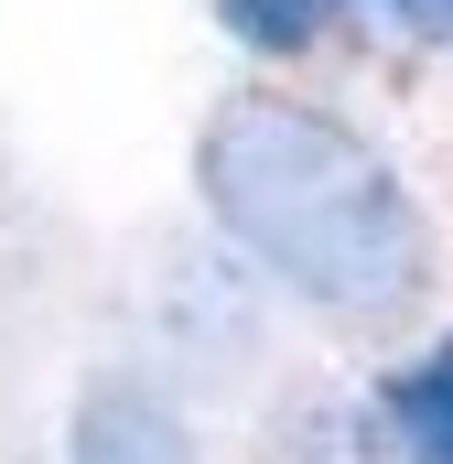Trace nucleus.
<instances>
[{
	"label": "nucleus",
	"instance_id": "f257e3e1",
	"mask_svg": "<svg viewBox=\"0 0 453 464\" xmlns=\"http://www.w3.org/2000/svg\"><path fill=\"white\" fill-rule=\"evenodd\" d=\"M195 195L248 270L335 324H400L443 270L432 206L400 184V162L356 119L281 87H237L195 130Z\"/></svg>",
	"mask_w": 453,
	"mask_h": 464
},
{
	"label": "nucleus",
	"instance_id": "f03ea898",
	"mask_svg": "<svg viewBox=\"0 0 453 464\" xmlns=\"http://www.w3.org/2000/svg\"><path fill=\"white\" fill-rule=\"evenodd\" d=\"M65 464H206V443L173 389H151L140 367H98L65 411Z\"/></svg>",
	"mask_w": 453,
	"mask_h": 464
},
{
	"label": "nucleus",
	"instance_id": "7ed1b4c3",
	"mask_svg": "<svg viewBox=\"0 0 453 464\" xmlns=\"http://www.w3.org/2000/svg\"><path fill=\"white\" fill-rule=\"evenodd\" d=\"M378 432L400 464H453V335L378 378Z\"/></svg>",
	"mask_w": 453,
	"mask_h": 464
},
{
	"label": "nucleus",
	"instance_id": "20e7f679",
	"mask_svg": "<svg viewBox=\"0 0 453 464\" xmlns=\"http://www.w3.org/2000/svg\"><path fill=\"white\" fill-rule=\"evenodd\" d=\"M217 22H226V44H248V54L281 65V54H313L335 11L324 0H217Z\"/></svg>",
	"mask_w": 453,
	"mask_h": 464
},
{
	"label": "nucleus",
	"instance_id": "39448f33",
	"mask_svg": "<svg viewBox=\"0 0 453 464\" xmlns=\"http://www.w3.org/2000/svg\"><path fill=\"white\" fill-rule=\"evenodd\" d=\"M324 11H367V22H410L421 33V0H324Z\"/></svg>",
	"mask_w": 453,
	"mask_h": 464
},
{
	"label": "nucleus",
	"instance_id": "423d86ee",
	"mask_svg": "<svg viewBox=\"0 0 453 464\" xmlns=\"http://www.w3.org/2000/svg\"><path fill=\"white\" fill-rule=\"evenodd\" d=\"M421 33H453V0H421Z\"/></svg>",
	"mask_w": 453,
	"mask_h": 464
}]
</instances>
